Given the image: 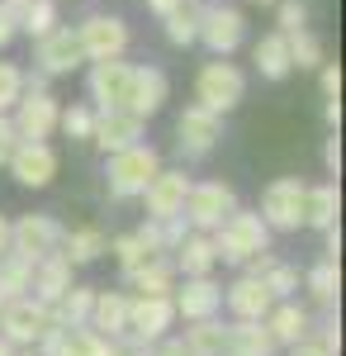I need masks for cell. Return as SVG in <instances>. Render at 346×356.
Returning <instances> with one entry per match:
<instances>
[{
	"mask_svg": "<svg viewBox=\"0 0 346 356\" xmlns=\"http://www.w3.org/2000/svg\"><path fill=\"white\" fill-rule=\"evenodd\" d=\"M109 252L119 257L124 275H133L138 266H147V261H152V252L142 247V238H138V233H129V238H114V247H109Z\"/></svg>",
	"mask_w": 346,
	"mask_h": 356,
	"instance_id": "37",
	"label": "cell"
},
{
	"mask_svg": "<svg viewBox=\"0 0 346 356\" xmlns=\"http://www.w3.org/2000/svg\"><path fill=\"white\" fill-rule=\"evenodd\" d=\"M322 157H327V171L337 176V171H342V143H337V138H327V152H322Z\"/></svg>",
	"mask_w": 346,
	"mask_h": 356,
	"instance_id": "47",
	"label": "cell"
},
{
	"mask_svg": "<svg viewBox=\"0 0 346 356\" xmlns=\"http://www.w3.org/2000/svg\"><path fill=\"white\" fill-rule=\"evenodd\" d=\"M0 356H15V342H5V337H0Z\"/></svg>",
	"mask_w": 346,
	"mask_h": 356,
	"instance_id": "53",
	"label": "cell"
},
{
	"mask_svg": "<svg viewBox=\"0 0 346 356\" xmlns=\"http://www.w3.org/2000/svg\"><path fill=\"white\" fill-rule=\"evenodd\" d=\"M322 114H327V124L337 129V124H342V100H327V110H322Z\"/></svg>",
	"mask_w": 346,
	"mask_h": 356,
	"instance_id": "50",
	"label": "cell"
},
{
	"mask_svg": "<svg viewBox=\"0 0 346 356\" xmlns=\"http://www.w3.org/2000/svg\"><path fill=\"white\" fill-rule=\"evenodd\" d=\"M223 356H275V337L266 332V323L256 318H238V328H228V352Z\"/></svg>",
	"mask_w": 346,
	"mask_h": 356,
	"instance_id": "24",
	"label": "cell"
},
{
	"mask_svg": "<svg viewBox=\"0 0 346 356\" xmlns=\"http://www.w3.org/2000/svg\"><path fill=\"white\" fill-rule=\"evenodd\" d=\"M318 72H322V95L337 100V95H342V67H337V62H322Z\"/></svg>",
	"mask_w": 346,
	"mask_h": 356,
	"instance_id": "44",
	"label": "cell"
},
{
	"mask_svg": "<svg viewBox=\"0 0 346 356\" xmlns=\"http://www.w3.org/2000/svg\"><path fill=\"white\" fill-rule=\"evenodd\" d=\"M81 62H85V53H81L76 29H62V24H57L53 33H43V38H38V72H43V76L76 72Z\"/></svg>",
	"mask_w": 346,
	"mask_h": 356,
	"instance_id": "17",
	"label": "cell"
},
{
	"mask_svg": "<svg viewBox=\"0 0 346 356\" xmlns=\"http://www.w3.org/2000/svg\"><path fill=\"white\" fill-rule=\"evenodd\" d=\"M161 171V152L152 143H133L124 152H109V166H105V186L114 200H133V195L147 191V181Z\"/></svg>",
	"mask_w": 346,
	"mask_h": 356,
	"instance_id": "1",
	"label": "cell"
},
{
	"mask_svg": "<svg viewBox=\"0 0 346 356\" xmlns=\"http://www.w3.org/2000/svg\"><path fill=\"white\" fill-rule=\"evenodd\" d=\"M24 95V72L15 62H0V114L15 110V100Z\"/></svg>",
	"mask_w": 346,
	"mask_h": 356,
	"instance_id": "38",
	"label": "cell"
},
{
	"mask_svg": "<svg viewBox=\"0 0 346 356\" xmlns=\"http://www.w3.org/2000/svg\"><path fill=\"white\" fill-rule=\"evenodd\" d=\"M199 38H204V48L213 57H228L242 48V38H247V19H242L238 5H204L199 10Z\"/></svg>",
	"mask_w": 346,
	"mask_h": 356,
	"instance_id": "9",
	"label": "cell"
},
{
	"mask_svg": "<svg viewBox=\"0 0 346 356\" xmlns=\"http://www.w3.org/2000/svg\"><path fill=\"white\" fill-rule=\"evenodd\" d=\"M308 290H313V300H318V304L337 300V290H342V271H337V261H332V257H327L322 266L308 271Z\"/></svg>",
	"mask_w": 346,
	"mask_h": 356,
	"instance_id": "36",
	"label": "cell"
},
{
	"mask_svg": "<svg viewBox=\"0 0 346 356\" xmlns=\"http://www.w3.org/2000/svg\"><path fill=\"white\" fill-rule=\"evenodd\" d=\"M233 209H238V195H233L228 181H190L181 219H186L190 228H218Z\"/></svg>",
	"mask_w": 346,
	"mask_h": 356,
	"instance_id": "5",
	"label": "cell"
},
{
	"mask_svg": "<svg viewBox=\"0 0 346 356\" xmlns=\"http://www.w3.org/2000/svg\"><path fill=\"white\" fill-rule=\"evenodd\" d=\"M76 38H81V53L85 62H105V57H124L129 53V24L119 15H90L76 24Z\"/></svg>",
	"mask_w": 346,
	"mask_h": 356,
	"instance_id": "7",
	"label": "cell"
},
{
	"mask_svg": "<svg viewBox=\"0 0 346 356\" xmlns=\"http://www.w3.org/2000/svg\"><path fill=\"white\" fill-rule=\"evenodd\" d=\"M186 347L195 356H223L228 352V328L213 318H195V328L186 332Z\"/></svg>",
	"mask_w": 346,
	"mask_h": 356,
	"instance_id": "31",
	"label": "cell"
},
{
	"mask_svg": "<svg viewBox=\"0 0 346 356\" xmlns=\"http://www.w3.org/2000/svg\"><path fill=\"white\" fill-rule=\"evenodd\" d=\"M171 318H176V304H171V295H138V300H129V328H124V342L147 347V342L166 337Z\"/></svg>",
	"mask_w": 346,
	"mask_h": 356,
	"instance_id": "8",
	"label": "cell"
},
{
	"mask_svg": "<svg viewBox=\"0 0 346 356\" xmlns=\"http://www.w3.org/2000/svg\"><path fill=\"white\" fill-rule=\"evenodd\" d=\"M157 356H195V352H190L186 342H161V352H157Z\"/></svg>",
	"mask_w": 346,
	"mask_h": 356,
	"instance_id": "49",
	"label": "cell"
},
{
	"mask_svg": "<svg viewBox=\"0 0 346 356\" xmlns=\"http://www.w3.org/2000/svg\"><path fill=\"white\" fill-rule=\"evenodd\" d=\"M53 29H57V0H28V5H19V33H28L38 43Z\"/></svg>",
	"mask_w": 346,
	"mask_h": 356,
	"instance_id": "33",
	"label": "cell"
},
{
	"mask_svg": "<svg viewBox=\"0 0 346 356\" xmlns=\"http://www.w3.org/2000/svg\"><path fill=\"white\" fill-rule=\"evenodd\" d=\"M85 328H95L100 337H124L129 328V300L124 295H114V290H95V304H90V323Z\"/></svg>",
	"mask_w": 346,
	"mask_h": 356,
	"instance_id": "22",
	"label": "cell"
},
{
	"mask_svg": "<svg viewBox=\"0 0 346 356\" xmlns=\"http://www.w3.org/2000/svg\"><path fill=\"white\" fill-rule=\"evenodd\" d=\"M90 124H95V110H85V105H72L57 114V129L67 138H90Z\"/></svg>",
	"mask_w": 346,
	"mask_h": 356,
	"instance_id": "39",
	"label": "cell"
},
{
	"mask_svg": "<svg viewBox=\"0 0 346 356\" xmlns=\"http://www.w3.org/2000/svg\"><path fill=\"white\" fill-rule=\"evenodd\" d=\"M161 24H166V38H171L176 48H190V43L199 38V10H190V5H176L171 15H161Z\"/></svg>",
	"mask_w": 346,
	"mask_h": 356,
	"instance_id": "34",
	"label": "cell"
},
{
	"mask_svg": "<svg viewBox=\"0 0 346 356\" xmlns=\"http://www.w3.org/2000/svg\"><path fill=\"white\" fill-rule=\"evenodd\" d=\"M252 62H256V72L266 76V81H285L294 67H290V38L275 29V33H266L256 48H252Z\"/></svg>",
	"mask_w": 346,
	"mask_h": 356,
	"instance_id": "23",
	"label": "cell"
},
{
	"mask_svg": "<svg viewBox=\"0 0 346 356\" xmlns=\"http://www.w3.org/2000/svg\"><path fill=\"white\" fill-rule=\"evenodd\" d=\"M28 280H33V261L19 257V252H5L0 257V304L28 295Z\"/></svg>",
	"mask_w": 346,
	"mask_h": 356,
	"instance_id": "29",
	"label": "cell"
},
{
	"mask_svg": "<svg viewBox=\"0 0 346 356\" xmlns=\"http://www.w3.org/2000/svg\"><path fill=\"white\" fill-rule=\"evenodd\" d=\"M337 209H342V195L337 186L327 181V186H313V191H304V223H313V228H337Z\"/></svg>",
	"mask_w": 346,
	"mask_h": 356,
	"instance_id": "27",
	"label": "cell"
},
{
	"mask_svg": "<svg viewBox=\"0 0 346 356\" xmlns=\"http://www.w3.org/2000/svg\"><path fill=\"white\" fill-rule=\"evenodd\" d=\"M114 356H147V347H138V342H124V347H114Z\"/></svg>",
	"mask_w": 346,
	"mask_h": 356,
	"instance_id": "51",
	"label": "cell"
},
{
	"mask_svg": "<svg viewBox=\"0 0 346 356\" xmlns=\"http://www.w3.org/2000/svg\"><path fill=\"white\" fill-rule=\"evenodd\" d=\"M261 280H266V290L275 295V300H285V295H294V290H299V271H294V266H280V261H275Z\"/></svg>",
	"mask_w": 346,
	"mask_h": 356,
	"instance_id": "41",
	"label": "cell"
},
{
	"mask_svg": "<svg viewBox=\"0 0 346 356\" xmlns=\"http://www.w3.org/2000/svg\"><path fill=\"white\" fill-rule=\"evenodd\" d=\"M213 261H218V252H213V243L204 238V233H186V238H181V247H176V271L209 275Z\"/></svg>",
	"mask_w": 346,
	"mask_h": 356,
	"instance_id": "28",
	"label": "cell"
},
{
	"mask_svg": "<svg viewBox=\"0 0 346 356\" xmlns=\"http://www.w3.org/2000/svg\"><path fill=\"white\" fill-rule=\"evenodd\" d=\"M129 86H133V67L124 57L90 62V100H95V110H129Z\"/></svg>",
	"mask_w": 346,
	"mask_h": 356,
	"instance_id": "11",
	"label": "cell"
},
{
	"mask_svg": "<svg viewBox=\"0 0 346 356\" xmlns=\"http://www.w3.org/2000/svg\"><path fill=\"white\" fill-rule=\"evenodd\" d=\"M304 181L299 176H280V181H270L266 195H261V219L266 228L275 233H294L299 223H304Z\"/></svg>",
	"mask_w": 346,
	"mask_h": 356,
	"instance_id": "6",
	"label": "cell"
},
{
	"mask_svg": "<svg viewBox=\"0 0 346 356\" xmlns=\"http://www.w3.org/2000/svg\"><path fill=\"white\" fill-rule=\"evenodd\" d=\"M213 252L223 257V261H247V257H256V252H266L270 247V228L261 214H247V209H233L228 219L213 228Z\"/></svg>",
	"mask_w": 346,
	"mask_h": 356,
	"instance_id": "2",
	"label": "cell"
},
{
	"mask_svg": "<svg viewBox=\"0 0 346 356\" xmlns=\"http://www.w3.org/2000/svg\"><path fill=\"white\" fill-rule=\"evenodd\" d=\"M290 356H332V352H327V342H322L318 332L308 328V332H304V337H299V342L290 347Z\"/></svg>",
	"mask_w": 346,
	"mask_h": 356,
	"instance_id": "43",
	"label": "cell"
},
{
	"mask_svg": "<svg viewBox=\"0 0 346 356\" xmlns=\"http://www.w3.org/2000/svg\"><path fill=\"white\" fill-rule=\"evenodd\" d=\"M129 280L138 285V295H171V290H176V266H171V261H161V257H152V261H147V266H138Z\"/></svg>",
	"mask_w": 346,
	"mask_h": 356,
	"instance_id": "32",
	"label": "cell"
},
{
	"mask_svg": "<svg viewBox=\"0 0 346 356\" xmlns=\"http://www.w3.org/2000/svg\"><path fill=\"white\" fill-rule=\"evenodd\" d=\"M90 304H95V290H90V285H72V290L53 304V318L62 328H85V323H90Z\"/></svg>",
	"mask_w": 346,
	"mask_h": 356,
	"instance_id": "30",
	"label": "cell"
},
{
	"mask_svg": "<svg viewBox=\"0 0 346 356\" xmlns=\"http://www.w3.org/2000/svg\"><path fill=\"white\" fill-rule=\"evenodd\" d=\"M57 100L53 90H24L19 100H15V138H28V143H48L57 129Z\"/></svg>",
	"mask_w": 346,
	"mask_h": 356,
	"instance_id": "10",
	"label": "cell"
},
{
	"mask_svg": "<svg viewBox=\"0 0 346 356\" xmlns=\"http://www.w3.org/2000/svg\"><path fill=\"white\" fill-rule=\"evenodd\" d=\"M242 266H247V275H266L270 266H275V257H270V247H266V252H256V257H247Z\"/></svg>",
	"mask_w": 346,
	"mask_h": 356,
	"instance_id": "46",
	"label": "cell"
},
{
	"mask_svg": "<svg viewBox=\"0 0 346 356\" xmlns=\"http://www.w3.org/2000/svg\"><path fill=\"white\" fill-rule=\"evenodd\" d=\"M15 38H19V10L0 0V48H5V43H15Z\"/></svg>",
	"mask_w": 346,
	"mask_h": 356,
	"instance_id": "42",
	"label": "cell"
},
{
	"mask_svg": "<svg viewBox=\"0 0 346 356\" xmlns=\"http://www.w3.org/2000/svg\"><path fill=\"white\" fill-rule=\"evenodd\" d=\"M5 252H10V219L0 214V257H5Z\"/></svg>",
	"mask_w": 346,
	"mask_h": 356,
	"instance_id": "52",
	"label": "cell"
},
{
	"mask_svg": "<svg viewBox=\"0 0 346 356\" xmlns=\"http://www.w3.org/2000/svg\"><path fill=\"white\" fill-rule=\"evenodd\" d=\"M57 247H62V257H67L72 266H90L100 252H109V238L100 228H76V233H62Z\"/></svg>",
	"mask_w": 346,
	"mask_h": 356,
	"instance_id": "26",
	"label": "cell"
},
{
	"mask_svg": "<svg viewBox=\"0 0 346 356\" xmlns=\"http://www.w3.org/2000/svg\"><path fill=\"white\" fill-rule=\"evenodd\" d=\"M166 95H171V81H166V72L161 67H133V86H129V114H138L142 124L152 119V114L166 105Z\"/></svg>",
	"mask_w": 346,
	"mask_h": 356,
	"instance_id": "18",
	"label": "cell"
},
{
	"mask_svg": "<svg viewBox=\"0 0 346 356\" xmlns=\"http://www.w3.org/2000/svg\"><path fill=\"white\" fill-rule=\"evenodd\" d=\"M171 304H176V314L181 318H213L218 314V304H223V290L213 285L209 275H186V285L171 295Z\"/></svg>",
	"mask_w": 346,
	"mask_h": 356,
	"instance_id": "19",
	"label": "cell"
},
{
	"mask_svg": "<svg viewBox=\"0 0 346 356\" xmlns=\"http://www.w3.org/2000/svg\"><path fill=\"white\" fill-rule=\"evenodd\" d=\"M252 5H275V0H252Z\"/></svg>",
	"mask_w": 346,
	"mask_h": 356,
	"instance_id": "55",
	"label": "cell"
},
{
	"mask_svg": "<svg viewBox=\"0 0 346 356\" xmlns=\"http://www.w3.org/2000/svg\"><path fill=\"white\" fill-rule=\"evenodd\" d=\"M186 195H190V176L186 171H166V166H161L157 176L147 181V191H142V200H147V219H176V214L186 209Z\"/></svg>",
	"mask_w": 346,
	"mask_h": 356,
	"instance_id": "15",
	"label": "cell"
},
{
	"mask_svg": "<svg viewBox=\"0 0 346 356\" xmlns=\"http://www.w3.org/2000/svg\"><path fill=\"white\" fill-rule=\"evenodd\" d=\"M48 328H57L53 304L33 300V295H19V300L0 304V337L15 342V347H38V337Z\"/></svg>",
	"mask_w": 346,
	"mask_h": 356,
	"instance_id": "3",
	"label": "cell"
},
{
	"mask_svg": "<svg viewBox=\"0 0 346 356\" xmlns=\"http://www.w3.org/2000/svg\"><path fill=\"white\" fill-rule=\"evenodd\" d=\"M15 143H19V138H15V124H10V119L0 114V166L10 162V152H15Z\"/></svg>",
	"mask_w": 346,
	"mask_h": 356,
	"instance_id": "45",
	"label": "cell"
},
{
	"mask_svg": "<svg viewBox=\"0 0 346 356\" xmlns=\"http://www.w3.org/2000/svg\"><path fill=\"white\" fill-rule=\"evenodd\" d=\"M176 134H181V152H186V157H209L213 143L223 138V114L204 110V105H190V110L176 119Z\"/></svg>",
	"mask_w": 346,
	"mask_h": 356,
	"instance_id": "13",
	"label": "cell"
},
{
	"mask_svg": "<svg viewBox=\"0 0 346 356\" xmlns=\"http://www.w3.org/2000/svg\"><path fill=\"white\" fill-rule=\"evenodd\" d=\"M242 95H247V76H242L233 62H204L199 67V76H195V105H204L213 114H228L242 105Z\"/></svg>",
	"mask_w": 346,
	"mask_h": 356,
	"instance_id": "4",
	"label": "cell"
},
{
	"mask_svg": "<svg viewBox=\"0 0 346 356\" xmlns=\"http://www.w3.org/2000/svg\"><path fill=\"white\" fill-rule=\"evenodd\" d=\"M28 290H33V300L57 304L67 290H72V261H67L62 252L38 257V261H33V280H28Z\"/></svg>",
	"mask_w": 346,
	"mask_h": 356,
	"instance_id": "20",
	"label": "cell"
},
{
	"mask_svg": "<svg viewBox=\"0 0 346 356\" xmlns=\"http://www.w3.org/2000/svg\"><path fill=\"white\" fill-rule=\"evenodd\" d=\"M5 166H10V176H15L19 186L43 191V186H53V176H57V152L48 147V143H28V138H19Z\"/></svg>",
	"mask_w": 346,
	"mask_h": 356,
	"instance_id": "12",
	"label": "cell"
},
{
	"mask_svg": "<svg viewBox=\"0 0 346 356\" xmlns=\"http://www.w3.org/2000/svg\"><path fill=\"white\" fill-rule=\"evenodd\" d=\"M90 143L105 147V152H124L142 143V119L129 110H95V124H90Z\"/></svg>",
	"mask_w": 346,
	"mask_h": 356,
	"instance_id": "16",
	"label": "cell"
},
{
	"mask_svg": "<svg viewBox=\"0 0 346 356\" xmlns=\"http://www.w3.org/2000/svg\"><path fill=\"white\" fill-rule=\"evenodd\" d=\"M5 5H15V10H19V5H28V0H5Z\"/></svg>",
	"mask_w": 346,
	"mask_h": 356,
	"instance_id": "54",
	"label": "cell"
},
{
	"mask_svg": "<svg viewBox=\"0 0 346 356\" xmlns=\"http://www.w3.org/2000/svg\"><path fill=\"white\" fill-rule=\"evenodd\" d=\"M176 5H186V0H147V10H152V15H171Z\"/></svg>",
	"mask_w": 346,
	"mask_h": 356,
	"instance_id": "48",
	"label": "cell"
},
{
	"mask_svg": "<svg viewBox=\"0 0 346 356\" xmlns=\"http://www.w3.org/2000/svg\"><path fill=\"white\" fill-rule=\"evenodd\" d=\"M15 356H19V347H15ZM24 356H33V352H24Z\"/></svg>",
	"mask_w": 346,
	"mask_h": 356,
	"instance_id": "56",
	"label": "cell"
},
{
	"mask_svg": "<svg viewBox=\"0 0 346 356\" xmlns=\"http://www.w3.org/2000/svg\"><path fill=\"white\" fill-rule=\"evenodd\" d=\"M280 10H275V24L280 33H299V29H308V5L304 0H275Z\"/></svg>",
	"mask_w": 346,
	"mask_h": 356,
	"instance_id": "40",
	"label": "cell"
},
{
	"mask_svg": "<svg viewBox=\"0 0 346 356\" xmlns=\"http://www.w3.org/2000/svg\"><path fill=\"white\" fill-rule=\"evenodd\" d=\"M261 323H266V332L275 337V347H294L304 332L313 328V323H308V314H304L299 304H280V309L270 304V314L261 318Z\"/></svg>",
	"mask_w": 346,
	"mask_h": 356,
	"instance_id": "25",
	"label": "cell"
},
{
	"mask_svg": "<svg viewBox=\"0 0 346 356\" xmlns=\"http://www.w3.org/2000/svg\"><path fill=\"white\" fill-rule=\"evenodd\" d=\"M57 238H62V228H57V219H48V214H24L19 223H10V252H19L28 261L57 252Z\"/></svg>",
	"mask_w": 346,
	"mask_h": 356,
	"instance_id": "14",
	"label": "cell"
},
{
	"mask_svg": "<svg viewBox=\"0 0 346 356\" xmlns=\"http://www.w3.org/2000/svg\"><path fill=\"white\" fill-rule=\"evenodd\" d=\"M270 304H275V295L266 290V280L261 275H242L238 285H228V309L238 314V318H266L270 314Z\"/></svg>",
	"mask_w": 346,
	"mask_h": 356,
	"instance_id": "21",
	"label": "cell"
},
{
	"mask_svg": "<svg viewBox=\"0 0 346 356\" xmlns=\"http://www.w3.org/2000/svg\"><path fill=\"white\" fill-rule=\"evenodd\" d=\"M285 38H290V67H299V72H313V67H322V43H318V33L299 29V33H285Z\"/></svg>",
	"mask_w": 346,
	"mask_h": 356,
	"instance_id": "35",
	"label": "cell"
}]
</instances>
